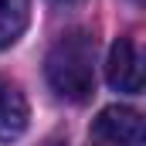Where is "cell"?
I'll list each match as a JSON object with an SVG mask.
<instances>
[{
  "instance_id": "cell-1",
  "label": "cell",
  "mask_w": 146,
  "mask_h": 146,
  "mask_svg": "<svg viewBox=\"0 0 146 146\" xmlns=\"http://www.w3.org/2000/svg\"><path fill=\"white\" fill-rule=\"evenodd\" d=\"M48 85L65 102H85L95 88V37L82 27L61 34L44 58Z\"/></svg>"
},
{
  "instance_id": "cell-2",
  "label": "cell",
  "mask_w": 146,
  "mask_h": 146,
  "mask_svg": "<svg viewBox=\"0 0 146 146\" xmlns=\"http://www.w3.org/2000/svg\"><path fill=\"white\" fill-rule=\"evenodd\" d=\"M88 136H92L95 146H143L146 126H143V115L136 109L109 106V109H102L92 119Z\"/></svg>"
},
{
  "instance_id": "cell-3",
  "label": "cell",
  "mask_w": 146,
  "mask_h": 146,
  "mask_svg": "<svg viewBox=\"0 0 146 146\" xmlns=\"http://www.w3.org/2000/svg\"><path fill=\"white\" fill-rule=\"evenodd\" d=\"M106 78L115 92H143V54L136 48L133 37H119L109 51V65H106Z\"/></svg>"
},
{
  "instance_id": "cell-4",
  "label": "cell",
  "mask_w": 146,
  "mask_h": 146,
  "mask_svg": "<svg viewBox=\"0 0 146 146\" xmlns=\"http://www.w3.org/2000/svg\"><path fill=\"white\" fill-rule=\"evenodd\" d=\"M24 129H27V99L14 82L0 78V143L17 139Z\"/></svg>"
},
{
  "instance_id": "cell-5",
  "label": "cell",
  "mask_w": 146,
  "mask_h": 146,
  "mask_svg": "<svg viewBox=\"0 0 146 146\" xmlns=\"http://www.w3.org/2000/svg\"><path fill=\"white\" fill-rule=\"evenodd\" d=\"M31 21V0H0V51L24 34Z\"/></svg>"
},
{
  "instance_id": "cell-6",
  "label": "cell",
  "mask_w": 146,
  "mask_h": 146,
  "mask_svg": "<svg viewBox=\"0 0 146 146\" xmlns=\"http://www.w3.org/2000/svg\"><path fill=\"white\" fill-rule=\"evenodd\" d=\"M54 3H78V0H54Z\"/></svg>"
},
{
  "instance_id": "cell-7",
  "label": "cell",
  "mask_w": 146,
  "mask_h": 146,
  "mask_svg": "<svg viewBox=\"0 0 146 146\" xmlns=\"http://www.w3.org/2000/svg\"><path fill=\"white\" fill-rule=\"evenodd\" d=\"M136 3H139V0H136Z\"/></svg>"
}]
</instances>
